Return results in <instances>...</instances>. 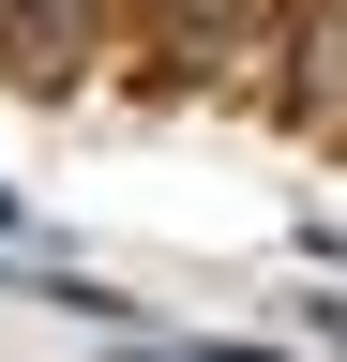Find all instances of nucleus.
Listing matches in <instances>:
<instances>
[{"label":"nucleus","mask_w":347,"mask_h":362,"mask_svg":"<svg viewBox=\"0 0 347 362\" xmlns=\"http://www.w3.org/2000/svg\"><path fill=\"white\" fill-rule=\"evenodd\" d=\"M151 30H166V76H211V45H227L211 0H151Z\"/></svg>","instance_id":"nucleus-1"}]
</instances>
